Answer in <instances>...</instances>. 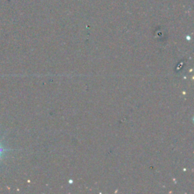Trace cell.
Instances as JSON below:
<instances>
[{"instance_id":"1","label":"cell","mask_w":194,"mask_h":194,"mask_svg":"<svg viewBox=\"0 0 194 194\" xmlns=\"http://www.w3.org/2000/svg\"><path fill=\"white\" fill-rule=\"evenodd\" d=\"M11 149L9 148H7L3 141L0 139V161L2 160V159L5 158V156L6 155V154L10 151Z\"/></svg>"}]
</instances>
